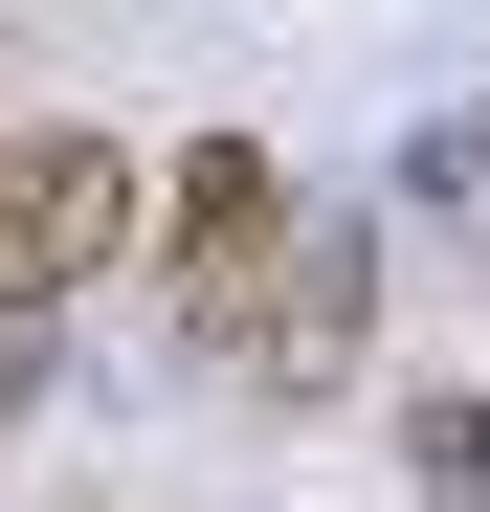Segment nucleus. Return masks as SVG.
<instances>
[{
    "mask_svg": "<svg viewBox=\"0 0 490 512\" xmlns=\"http://www.w3.org/2000/svg\"><path fill=\"white\" fill-rule=\"evenodd\" d=\"M156 245V156L90 112H0V312H67Z\"/></svg>",
    "mask_w": 490,
    "mask_h": 512,
    "instance_id": "1",
    "label": "nucleus"
},
{
    "mask_svg": "<svg viewBox=\"0 0 490 512\" xmlns=\"http://www.w3.org/2000/svg\"><path fill=\"white\" fill-rule=\"evenodd\" d=\"M424 490H446V512H490V401H424Z\"/></svg>",
    "mask_w": 490,
    "mask_h": 512,
    "instance_id": "3",
    "label": "nucleus"
},
{
    "mask_svg": "<svg viewBox=\"0 0 490 512\" xmlns=\"http://www.w3.org/2000/svg\"><path fill=\"white\" fill-rule=\"evenodd\" d=\"M290 245H312V223H290V179H268L245 134H201L179 179H156V290H179L201 357H245V312L290 290Z\"/></svg>",
    "mask_w": 490,
    "mask_h": 512,
    "instance_id": "2",
    "label": "nucleus"
}]
</instances>
